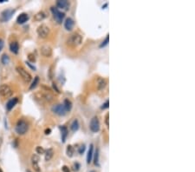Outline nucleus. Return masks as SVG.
<instances>
[{
	"instance_id": "nucleus-1",
	"label": "nucleus",
	"mask_w": 195,
	"mask_h": 172,
	"mask_svg": "<svg viewBox=\"0 0 195 172\" xmlns=\"http://www.w3.org/2000/svg\"><path fill=\"white\" fill-rule=\"evenodd\" d=\"M35 97L36 100L42 102H46V103H50L53 101L54 97L53 95L49 92V91H37L35 93Z\"/></svg>"
},
{
	"instance_id": "nucleus-2",
	"label": "nucleus",
	"mask_w": 195,
	"mask_h": 172,
	"mask_svg": "<svg viewBox=\"0 0 195 172\" xmlns=\"http://www.w3.org/2000/svg\"><path fill=\"white\" fill-rule=\"evenodd\" d=\"M82 43V37L78 33L71 34L67 39V45L70 47H77Z\"/></svg>"
},
{
	"instance_id": "nucleus-3",
	"label": "nucleus",
	"mask_w": 195,
	"mask_h": 172,
	"mask_svg": "<svg viewBox=\"0 0 195 172\" xmlns=\"http://www.w3.org/2000/svg\"><path fill=\"white\" fill-rule=\"evenodd\" d=\"M16 132L18 134V135H25L28 130H29V124L28 123L24 120V119H20L17 121V124H16Z\"/></svg>"
},
{
	"instance_id": "nucleus-4",
	"label": "nucleus",
	"mask_w": 195,
	"mask_h": 172,
	"mask_svg": "<svg viewBox=\"0 0 195 172\" xmlns=\"http://www.w3.org/2000/svg\"><path fill=\"white\" fill-rule=\"evenodd\" d=\"M13 95V91L11 88V86L6 84V83H3L0 85V96L2 97H5L8 98L10 97H11Z\"/></svg>"
},
{
	"instance_id": "nucleus-5",
	"label": "nucleus",
	"mask_w": 195,
	"mask_h": 172,
	"mask_svg": "<svg viewBox=\"0 0 195 172\" xmlns=\"http://www.w3.org/2000/svg\"><path fill=\"white\" fill-rule=\"evenodd\" d=\"M16 70H17V73L20 75V77H22V79H23L25 82L30 83V82L31 81V79H32L31 75L30 72H29L28 71H26L25 68L21 67V66H17V67L16 68Z\"/></svg>"
},
{
	"instance_id": "nucleus-6",
	"label": "nucleus",
	"mask_w": 195,
	"mask_h": 172,
	"mask_svg": "<svg viewBox=\"0 0 195 172\" xmlns=\"http://www.w3.org/2000/svg\"><path fill=\"white\" fill-rule=\"evenodd\" d=\"M50 11H51V13H52L55 20H56V22L57 24H62V22L65 17V14L63 12L60 11L56 7H54V6H52L50 8Z\"/></svg>"
},
{
	"instance_id": "nucleus-7",
	"label": "nucleus",
	"mask_w": 195,
	"mask_h": 172,
	"mask_svg": "<svg viewBox=\"0 0 195 172\" xmlns=\"http://www.w3.org/2000/svg\"><path fill=\"white\" fill-rule=\"evenodd\" d=\"M36 32L41 38H46L50 35V28L48 27V25L42 24L37 27Z\"/></svg>"
},
{
	"instance_id": "nucleus-8",
	"label": "nucleus",
	"mask_w": 195,
	"mask_h": 172,
	"mask_svg": "<svg viewBox=\"0 0 195 172\" xmlns=\"http://www.w3.org/2000/svg\"><path fill=\"white\" fill-rule=\"evenodd\" d=\"M51 111L53 113L58 115V116H65L68 111L67 110L65 109V107L63 106V104H56V105H53L52 108H51Z\"/></svg>"
},
{
	"instance_id": "nucleus-9",
	"label": "nucleus",
	"mask_w": 195,
	"mask_h": 172,
	"mask_svg": "<svg viewBox=\"0 0 195 172\" xmlns=\"http://www.w3.org/2000/svg\"><path fill=\"white\" fill-rule=\"evenodd\" d=\"M14 12H15V10L13 9H6L3 11L2 13L0 14V21L1 22H7V21H9L11 18Z\"/></svg>"
},
{
	"instance_id": "nucleus-10",
	"label": "nucleus",
	"mask_w": 195,
	"mask_h": 172,
	"mask_svg": "<svg viewBox=\"0 0 195 172\" xmlns=\"http://www.w3.org/2000/svg\"><path fill=\"white\" fill-rule=\"evenodd\" d=\"M90 129L94 133H96L100 131V121L97 117H94L90 123Z\"/></svg>"
},
{
	"instance_id": "nucleus-11",
	"label": "nucleus",
	"mask_w": 195,
	"mask_h": 172,
	"mask_svg": "<svg viewBox=\"0 0 195 172\" xmlns=\"http://www.w3.org/2000/svg\"><path fill=\"white\" fill-rule=\"evenodd\" d=\"M40 52L42 54V56L45 57H50L52 56V49L50 46L45 45H42L40 49Z\"/></svg>"
},
{
	"instance_id": "nucleus-12",
	"label": "nucleus",
	"mask_w": 195,
	"mask_h": 172,
	"mask_svg": "<svg viewBox=\"0 0 195 172\" xmlns=\"http://www.w3.org/2000/svg\"><path fill=\"white\" fill-rule=\"evenodd\" d=\"M39 156L36 155V154H33L32 157H31V164H32V167L34 169L35 171L36 172H41V169H40V167L38 165L39 163Z\"/></svg>"
},
{
	"instance_id": "nucleus-13",
	"label": "nucleus",
	"mask_w": 195,
	"mask_h": 172,
	"mask_svg": "<svg viewBox=\"0 0 195 172\" xmlns=\"http://www.w3.org/2000/svg\"><path fill=\"white\" fill-rule=\"evenodd\" d=\"M56 7H58L60 9H62V10H65V11L69 10L70 9V2L67 1V0H58V1H56Z\"/></svg>"
},
{
	"instance_id": "nucleus-14",
	"label": "nucleus",
	"mask_w": 195,
	"mask_h": 172,
	"mask_svg": "<svg viewBox=\"0 0 195 172\" xmlns=\"http://www.w3.org/2000/svg\"><path fill=\"white\" fill-rule=\"evenodd\" d=\"M74 25H75V22L71 17L66 18V20H65V22H64V28L65 29H66L67 31H72L74 28Z\"/></svg>"
},
{
	"instance_id": "nucleus-15",
	"label": "nucleus",
	"mask_w": 195,
	"mask_h": 172,
	"mask_svg": "<svg viewBox=\"0 0 195 172\" xmlns=\"http://www.w3.org/2000/svg\"><path fill=\"white\" fill-rule=\"evenodd\" d=\"M28 20H29V15L27 13H21L17 18V22L19 25H23L26 23Z\"/></svg>"
},
{
	"instance_id": "nucleus-16",
	"label": "nucleus",
	"mask_w": 195,
	"mask_h": 172,
	"mask_svg": "<svg viewBox=\"0 0 195 172\" xmlns=\"http://www.w3.org/2000/svg\"><path fill=\"white\" fill-rule=\"evenodd\" d=\"M93 156H94V144L91 143L88 150V154H87V163L90 164L92 162Z\"/></svg>"
},
{
	"instance_id": "nucleus-17",
	"label": "nucleus",
	"mask_w": 195,
	"mask_h": 172,
	"mask_svg": "<svg viewBox=\"0 0 195 172\" xmlns=\"http://www.w3.org/2000/svg\"><path fill=\"white\" fill-rule=\"evenodd\" d=\"M17 102H18V98L17 97H13V98L10 99L7 102V103H6V109H7V111L12 110L14 107H15V105L17 103Z\"/></svg>"
},
{
	"instance_id": "nucleus-18",
	"label": "nucleus",
	"mask_w": 195,
	"mask_h": 172,
	"mask_svg": "<svg viewBox=\"0 0 195 172\" xmlns=\"http://www.w3.org/2000/svg\"><path fill=\"white\" fill-rule=\"evenodd\" d=\"M60 130H61V135H62V143H65V142H66L68 134H69L68 129L65 126H61Z\"/></svg>"
},
{
	"instance_id": "nucleus-19",
	"label": "nucleus",
	"mask_w": 195,
	"mask_h": 172,
	"mask_svg": "<svg viewBox=\"0 0 195 172\" xmlns=\"http://www.w3.org/2000/svg\"><path fill=\"white\" fill-rule=\"evenodd\" d=\"M10 50L12 53L14 54H17L19 51V45L17 42H12L11 43L10 45Z\"/></svg>"
},
{
	"instance_id": "nucleus-20",
	"label": "nucleus",
	"mask_w": 195,
	"mask_h": 172,
	"mask_svg": "<svg viewBox=\"0 0 195 172\" xmlns=\"http://www.w3.org/2000/svg\"><path fill=\"white\" fill-rule=\"evenodd\" d=\"M45 17H46V14L44 12H43V11H39V12H37L35 15L34 20L36 21V22H41V21H42Z\"/></svg>"
},
{
	"instance_id": "nucleus-21",
	"label": "nucleus",
	"mask_w": 195,
	"mask_h": 172,
	"mask_svg": "<svg viewBox=\"0 0 195 172\" xmlns=\"http://www.w3.org/2000/svg\"><path fill=\"white\" fill-rule=\"evenodd\" d=\"M107 85V81L104 78H98L97 80V89L98 90H102L106 87Z\"/></svg>"
},
{
	"instance_id": "nucleus-22",
	"label": "nucleus",
	"mask_w": 195,
	"mask_h": 172,
	"mask_svg": "<svg viewBox=\"0 0 195 172\" xmlns=\"http://www.w3.org/2000/svg\"><path fill=\"white\" fill-rule=\"evenodd\" d=\"M53 154H54V151H53V149H49L47 150H45V152H44V155H45V161H50L52 157H53Z\"/></svg>"
},
{
	"instance_id": "nucleus-23",
	"label": "nucleus",
	"mask_w": 195,
	"mask_h": 172,
	"mask_svg": "<svg viewBox=\"0 0 195 172\" xmlns=\"http://www.w3.org/2000/svg\"><path fill=\"white\" fill-rule=\"evenodd\" d=\"M79 122H78V120L77 119H75L73 122H72V123H71V125H70V129H71V131H74V132H76V131H78V129H79Z\"/></svg>"
},
{
	"instance_id": "nucleus-24",
	"label": "nucleus",
	"mask_w": 195,
	"mask_h": 172,
	"mask_svg": "<svg viewBox=\"0 0 195 172\" xmlns=\"http://www.w3.org/2000/svg\"><path fill=\"white\" fill-rule=\"evenodd\" d=\"M62 104L65 107V109L67 110V111H70L71 110V108H72V103L69 99H65Z\"/></svg>"
},
{
	"instance_id": "nucleus-25",
	"label": "nucleus",
	"mask_w": 195,
	"mask_h": 172,
	"mask_svg": "<svg viewBox=\"0 0 195 172\" xmlns=\"http://www.w3.org/2000/svg\"><path fill=\"white\" fill-rule=\"evenodd\" d=\"M93 157H94V163L96 165L99 166V149H96V152L94 153Z\"/></svg>"
},
{
	"instance_id": "nucleus-26",
	"label": "nucleus",
	"mask_w": 195,
	"mask_h": 172,
	"mask_svg": "<svg viewBox=\"0 0 195 172\" xmlns=\"http://www.w3.org/2000/svg\"><path fill=\"white\" fill-rule=\"evenodd\" d=\"M108 43H109V35H107V37H106V38L101 42V44L99 45V47L100 48H102V47H105L106 45H108Z\"/></svg>"
},
{
	"instance_id": "nucleus-27",
	"label": "nucleus",
	"mask_w": 195,
	"mask_h": 172,
	"mask_svg": "<svg viewBox=\"0 0 195 172\" xmlns=\"http://www.w3.org/2000/svg\"><path fill=\"white\" fill-rule=\"evenodd\" d=\"M38 83H39V77H35V78H34L31 85L30 86V90H33L34 88H36V85L38 84Z\"/></svg>"
},
{
	"instance_id": "nucleus-28",
	"label": "nucleus",
	"mask_w": 195,
	"mask_h": 172,
	"mask_svg": "<svg viewBox=\"0 0 195 172\" xmlns=\"http://www.w3.org/2000/svg\"><path fill=\"white\" fill-rule=\"evenodd\" d=\"M73 154H74V148L71 145H69L67 148V155H68V157H73Z\"/></svg>"
},
{
	"instance_id": "nucleus-29",
	"label": "nucleus",
	"mask_w": 195,
	"mask_h": 172,
	"mask_svg": "<svg viewBox=\"0 0 195 172\" xmlns=\"http://www.w3.org/2000/svg\"><path fill=\"white\" fill-rule=\"evenodd\" d=\"M1 61L4 64H8L9 62H10V58H9V56L6 55V54H4L2 58H1Z\"/></svg>"
},
{
	"instance_id": "nucleus-30",
	"label": "nucleus",
	"mask_w": 195,
	"mask_h": 172,
	"mask_svg": "<svg viewBox=\"0 0 195 172\" xmlns=\"http://www.w3.org/2000/svg\"><path fill=\"white\" fill-rule=\"evenodd\" d=\"M36 151L37 154H44L45 150H44V149H43V148H42V147H40V146H37V147L36 148Z\"/></svg>"
},
{
	"instance_id": "nucleus-31",
	"label": "nucleus",
	"mask_w": 195,
	"mask_h": 172,
	"mask_svg": "<svg viewBox=\"0 0 195 172\" xmlns=\"http://www.w3.org/2000/svg\"><path fill=\"white\" fill-rule=\"evenodd\" d=\"M85 149H86V147H85L84 144H83V145H81V146L79 147V149H78V153H79L80 155L83 154V152L85 151Z\"/></svg>"
},
{
	"instance_id": "nucleus-32",
	"label": "nucleus",
	"mask_w": 195,
	"mask_h": 172,
	"mask_svg": "<svg viewBox=\"0 0 195 172\" xmlns=\"http://www.w3.org/2000/svg\"><path fill=\"white\" fill-rule=\"evenodd\" d=\"M108 107H109V101L107 100V101L102 104V106L101 107V110H105V109L108 108Z\"/></svg>"
},
{
	"instance_id": "nucleus-33",
	"label": "nucleus",
	"mask_w": 195,
	"mask_h": 172,
	"mask_svg": "<svg viewBox=\"0 0 195 172\" xmlns=\"http://www.w3.org/2000/svg\"><path fill=\"white\" fill-rule=\"evenodd\" d=\"M28 59H29L31 62H32V63H33V62H35V61H36L35 55H34V54H31H31H29V56H28Z\"/></svg>"
},
{
	"instance_id": "nucleus-34",
	"label": "nucleus",
	"mask_w": 195,
	"mask_h": 172,
	"mask_svg": "<svg viewBox=\"0 0 195 172\" xmlns=\"http://www.w3.org/2000/svg\"><path fill=\"white\" fill-rule=\"evenodd\" d=\"M108 117H109V115H108V114H106V116H105V123H106L107 126L109 125V123H108Z\"/></svg>"
},
{
	"instance_id": "nucleus-35",
	"label": "nucleus",
	"mask_w": 195,
	"mask_h": 172,
	"mask_svg": "<svg viewBox=\"0 0 195 172\" xmlns=\"http://www.w3.org/2000/svg\"><path fill=\"white\" fill-rule=\"evenodd\" d=\"M62 171L63 172H70V169L67 167V166H63L62 168Z\"/></svg>"
},
{
	"instance_id": "nucleus-36",
	"label": "nucleus",
	"mask_w": 195,
	"mask_h": 172,
	"mask_svg": "<svg viewBox=\"0 0 195 172\" xmlns=\"http://www.w3.org/2000/svg\"><path fill=\"white\" fill-rule=\"evenodd\" d=\"M3 47H4V41L2 39H0V51H2Z\"/></svg>"
},
{
	"instance_id": "nucleus-37",
	"label": "nucleus",
	"mask_w": 195,
	"mask_h": 172,
	"mask_svg": "<svg viewBox=\"0 0 195 172\" xmlns=\"http://www.w3.org/2000/svg\"><path fill=\"white\" fill-rule=\"evenodd\" d=\"M107 4H105L104 5H102V9H105V7H107Z\"/></svg>"
},
{
	"instance_id": "nucleus-38",
	"label": "nucleus",
	"mask_w": 195,
	"mask_h": 172,
	"mask_svg": "<svg viewBox=\"0 0 195 172\" xmlns=\"http://www.w3.org/2000/svg\"><path fill=\"white\" fill-rule=\"evenodd\" d=\"M46 133L45 134H50V130H46V131H45Z\"/></svg>"
},
{
	"instance_id": "nucleus-39",
	"label": "nucleus",
	"mask_w": 195,
	"mask_h": 172,
	"mask_svg": "<svg viewBox=\"0 0 195 172\" xmlns=\"http://www.w3.org/2000/svg\"><path fill=\"white\" fill-rule=\"evenodd\" d=\"M90 172H96V171H95V170H91Z\"/></svg>"
},
{
	"instance_id": "nucleus-40",
	"label": "nucleus",
	"mask_w": 195,
	"mask_h": 172,
	"mask_svg": "<svg viewBox=\"0 0 195 172\" xmlns=\"http://www.w3.org/2000/svg\"><path fill=\"white\" fill-rule=\"evenodd\" d=\"M0 172H3V171H2V169H0Z\"/></svg>"
}]
</instances>
